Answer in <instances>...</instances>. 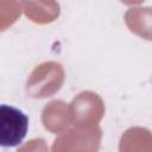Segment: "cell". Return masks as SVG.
Wrapping results in <instances>:
<instances>
[{"label":"cell","mask_w":152,"mask_h":152,"mask_svg":"<svg viewBox=\"0 0 152 152\" xmlns=\"http://www.w3.org/2000/svg\"><path fill=\"white\" fill-rule=\"evenodd\" d=\"M28 129L27 115L10 104H0V146L15 147L23 142Z\"/></svg>","instance_id":"1"}]
</instances>
